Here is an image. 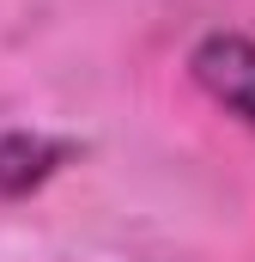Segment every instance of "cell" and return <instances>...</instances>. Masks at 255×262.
I'll return each mask as SVG.
<instances>
[{"label": "cell", "mask_w": 255, "mask_h": 262, "mask_svg": "<svg viewBox=\"0 0 255 262\" xmlns=\"http://www.w3.org/2000/svg\"><path fill=\"white\" fill-rule=\"evenodd\" d=\"M189 73H194V85H200L219 110H231L237 122L255 128V43L249 37H237V31L200 37L194 55H189Z\"/></svg>", "instance_id": "6da1fadb"}, {"label": "cell", "mask_w": 255, "mask_h": 262, "mask_svg": "<svg viewBox=\"0 0 255 262\" xmlns=\"http://www.w3.org/2000/svg\"><path fill=\"white\" fill-rule=\"evenodd\" d=\"M73 159V146L55 134H0V201H18L31 189H43L55 171Z\"/></svg>", "instance_id": "7a4b0ae2"}]
</instances>
